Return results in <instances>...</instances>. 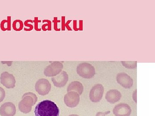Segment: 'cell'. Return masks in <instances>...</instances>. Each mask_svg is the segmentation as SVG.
Segmentation results:
<instances>
[{
  "instance_id": "6da1fadb",
  "label": "cell",
  "mask_w": 155,
  "mask_h": 116,
  "mask_svg": "<svg viewBox=\"0 0 155 116\" xmlns=\"http://www.w3.org/2000/svg\"><path fill=\"white\" fill-rule=\"evenodd\" d=\"M34 112L35 116H59L60 110L54 102L45 100L37 105Z\"/></svg>"
},
{
  "instance_id": "7a4b0ae2",
  "label": "cell",
  "mask_w": 155,
  "mask_h": 116,
  "mask_svg": "<svg viewBox=\"0 0 155 116\" xmlns=\"http://www.w3.org/2000/svg\"><path fill=\"white\" fill-rule=\"evenodd\" d=\"M38 100L36 94L32 92H27L23 95L22 99L19 103V111L24 114H28L32 109V107Z\"/></svg>"
},
{
  "instance_id": "3957f363",
  "label": "cell",
  "mask_w": 155,
  "mask_h": 116,
  "mask_svg": "<svg viewBox=\"0 0 155 116\" xmlns=\"http://www.w3.org/2000/svg\"><path fill=\"white\" fill-rule=\"evenodd\" d=\"M78 74L85 79H91L95 75L94 67L88 63H81L77 67Z\"/></svg>"
},
{
  "instance_id": "277c9868",
  "label": "cell",
  "mask_w": 155,
  "mask_h": 116,
  "mask_svg": "<svg viewBox=\"0 0 155 116\" xmlns=\"http://www.w3.org/2000/svg\"><path fill=\"white\" fill-rule=\"evenodd\" d=\"M64 65L60 62L56 61L45 68L44 74L47 77H54L59 75L62 71Z\"/></svg>"
},
{
  "instance_id": "5b68a950",
  "label": "cell",
  "mask_w": 155,
  "mask_h": 116,
  "mask_svg": "<svg viewBox=\"0 0 155 116\" xmlns=\"http://www.w3.org/2000/svg\"><path fill=\"white\" fill-rule=\"evenodd\" d=\"M51 88V85L47 79L41 78L37 81L35 85V90L39 94L45 95L48 94Z\"/></svg>"
},
{
  "instance_id": "8992f818",
  "label": "cell",
  "mask_w": 155,
  "mask_h": 116,
  "mask_svg": "<svg viewBox=\"0 0 155 116\" xmlns=\"http://www.w3.org/2000/svg\"><path fill=\"white\" fill-rule=\"evenodd\" d=\"M104 87L101 84H97L93 86L89 94L90 99L92 102H99L102 98Z\"/></svg>"
},
{
  "instance_id": "52a82bcc",
  "label": "cell",
  "mask_w": 155,
  "mask_h": 116,
  "mask_svg": "<svg viewBox=\"0 0 155 116\" xmlns=\"http://www.w3.org/2000/svg\"><path fill=\"white\" fill-rule=\"evenodd\" d=\"M64 101L67 106L75 107L80 102V95L76 92H69L64 96Z\"/></svg>"
},
{
  "instance_id": "ba28073f",
  "label": "cell",
  "mask_w": 155,
  "mask_h": 116,
  "mask_svg": "<svg viewBox=\"0 0 155 116\" xmlns=\"http://www.w3.org/2000/svg\"><path fill=\"white\" fill-rule=\"evenodd\" d=\"M1 83L7 89H13L15 86L16 80L15 77L12 74L8 72H3L0 77Z\"/></svg>"
},
{
  "instance_id": "9c48e42d",
  "label": "cell",
  "mask_w": 155,
  "mask_h": 116,
  "mask_svg": "<svg viewBox=\"0 0 155 116\" xmlns=\"http://www.w3.org/2000/svg\"><path fill=\"white\" fill-rule=\"evenodd\" d=\"M116 80L118 83L125 89H130L133 84V80L128 75L124 72L117 74Z\"/></svg>"
},
{
  "instance_id": "30bf717a",
  "label": "cell",
  "mask_w": 155,
  "mask_h": 116,
  "mask_svg": "<svg viewBox=\"0 0 155 116\" xmlns=\"http://www.w3.org/2000/svg\"><path fill=\"white\" fill-rule=\"evenodd\" d=\"M132 110L127 104L120 103L115 106L113 113L116 116H130Z\"/></svg>"
},
{
  "instance_id": "8fae6325",
  "label": "cell",
  "mask_w": 155,
  "mask_h": 116,
  "mask_svg": "<svg viewBox=\"0 0 155 116\" xmlns=\"http://www.w3.org/2000/svg\"><path fill=\"white\" fill-rule=\"evenodd\" d=\"M51 80L56 87H63L67 84L69 80V76L65 71H62L59 75L52 77Z\"/></svg>"
},
{
  "instance_id": "7c38bea8",
  "label": "cell",
  "mask_w": 155,
  "mask_h": 116,
  "mask_svg": "<svg viewBox=\"0 0 155 116\" xmlns=\"http://www.w3.org/2000/svg\"><path fill=\"white\" fill-rule=\"evenodd\" d=\"M16 113V106L12 102L5 103L0 108V115L2 116H14Z\"/></svg>"
},
{
  "instance_id": "4fadbf2b",
  "label": "cell",
  "mask_w": 155,
  "mask_h": 116,
  "mask_svg": "<svg viewBox=\"0 0 155 116\" xmlns=\"http://www.w3.org/2000/svg\"><path fill=\"white\" fill-rule=\"evenodd\" d=\"M122 97V94L116 89H111L106 93V99L108 102L114 104L119 101Z\"/></svg>"
},
{
  "instance_id": "5bb4252c",
  "label": "cell",
  "mask_w": 155,
  "mask_h": 116,
  "mask_svg": "<svg viewBox=\"0 0 155 116\" xmlns=\"http://www.w3.org/2000/svg\"><path fill=\"white\" fill-rule=\"evenodd\" d=\"M75 91L77 92L79 95L82 94L84 91V86L82 83L79 81H74L69 84L67 89V91Z\"/></svg>"
},
{
  "instance_id": "9a60e30c",
  "label": "cell",
  "mask_w": 155,
  "mask_h": 116,
  "mask_svg": "<svg viewBox=\"0 0 155 116\" xmlns=\"http://www.w3.org/2000/svg\"><path fill=\"white\" fill-rule=\"evenodd\" d=\"M122 65L128 69H135L137 67V61H122Z\"/></svg>"
},
{
  "instance_id": "2e32d148",
  "label": "cell",
  "mask_w": 155,
  "mask_h": 116,
  "mask_svg": "<svg viewBox=\"0 0 155 116\" xmlns=\"http://www.w3.org/2000/svg\"><path fill=\"white\" fill-rule=\"evenodd\" d=\"M5 97V91L2 87H0V103L4 100Z\"/></svg>"
},
{
  "instance_id": "e0dca14e",
  "label": "cell",
  "mask_w": 155,
  "mask_h": 116,
  "mask_svg": "<svg viewBox=\"0 0 155 116\" xmlns=\"http://www.w3.org/2000/svg\"><path fill=\"white\" fill-rule=\"evenodd\" d=\"M110 111L106 112H98L97 113L95 116H105L106 114L110 113Z\"/></svg>"
},
{
  "instance_id": "ac0fdd59",
  "label": "cell",
  "mask_w": 155,
  "mask_h": 116,
  "mask_svg": "<svg viewBox=\"0 0 155 116\" xmlns=\"http://www.w3.org/2000/svg\"><path fill=\"white\" fill-rule=\"evenodd\" d=\"M137 89H136L135 91L134 92L133 94V98L134 100V101L136 103L137 102Z\"/></svg>"
},
{
  "instance_id": "d6986e66",
  "label": "cell",
  "mask_w": 155,
  "mask_h": 116,
  "mask_svg": "<svg viewBox=\"0 0 155 116\" xmlns=\"http://www.w3.org/2000/svg\"><path fill=\"white\" fill-rule=\"evenodd\" d=\"M68 116H79L77 114H73L70 115Z\"/></svg>"
}]
</instances>
